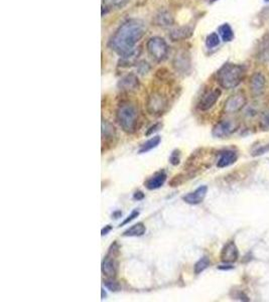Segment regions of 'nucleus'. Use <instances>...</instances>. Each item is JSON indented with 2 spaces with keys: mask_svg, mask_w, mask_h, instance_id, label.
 <instances>
[{
  "mask_svg": "<svg viewBox=\"0 0 269 302\" xmlns=\"http://www.w3.org/2000/svg\"><path fill=\"white\" fill-rule=\"evenodd\" d=\"M139 86V81L134 74H128L120 79L118 82V88L121 91H134Z\"/></svg>",
  "mask_w": 269,
  "mask_h": 302,
  "instance_id": "ddd939ff",
  "label": "nucleus"
},
{
  "mask_svg": "<svg viewBox=\"0 0 269 302\" xmlns=\"http://www.w3.org/2000/svg\"><path fill=\"white\" fill-rule=\"evenodd\" d=\"M267 151H269V144L267 145H265V146H263V147H261V148H259L258 150H256L255 152H254V156H258V155H262V154H264V153H266Z\"/></svg>",
  "mask_w": 269,
  "mask_h": 302,
  "instance_id": "2f4dec72",
  "label": "nucleus"
},
{
  "mask_svg": "<svg viewBox=\"0 0 269 302\" xmlns=\"http://www.w3.org/2000/svg\"><path fill=\"white\" fill-rule=\"evenodd\" d=\"M157 23L159 25H170L172 23V17L170 14L166 12H162L156 16Z\"/></svg>",
  "mask_w": 269,
  "mask_h": 302,
  "instance_id": "393cba45",
  "label": "nucleus"
},
{
  "mask_svg": "<svg viewBox=\"0 0 269 302\" xmlns=\"http://www.w3.org/2000/svg\"><path fill=\"white\" fill-rule=\"evenodd\" d=\"M116 120L124 132L128 134L134 133L139 120L137 107L129 101L121 102L116 111Z\"/></svg>",
  "mask_w": 269,
  "mask_h": 302,
  "instance_id": "7ed1b4c3",
  "label": "nucleus"
},
{
  "mask_svg": "<svg viewBox=\"0 0 269 302\" xmlns=\"http://www.w3.org/2000/svg\"><path fill=\"white\" fill-rule=\"evenodd\" d=\"M118 254H119V246L116 242H114L110 246L107 255L102 261V266H101L102 273L107 278H116L117 276L119 263L116 257L118 256Z\"/></svg>",
  "mask_w": 269,
  "mask_h": 302,
  "instance_id": "20e7f679",
  "label": "nucleus"
},
{
  "mask_svg": "<svg viewBox=\"0 0 269 302\" xmlns=\"http://www.w3.org/2000/svg\"><path fill=\"white\" fill-rule=\"evenodd\" d=\"M219 35L221 36L222 40L225 42L232 41L234 38V31L229 23H223L219 26Z\"/></svg>",
  "mask_w": 269,
  "mask_h": 302,
  "instance_id": "aec40b11",
  "label": "nucleus"
},
{
  "mask_svg": "<svg viewBox=\"0 0 269 302\" xmlns=\"http://www.w3.org/2000/svg\"><path fill=\"white\" fill-rule=\"evenodd\" d=\"M192 34V29L189 27H178L171 31L170 38L172 40H180L189 37Z\"/></svg>",
  "mask_w": 269,
  "mask_h": 302,
  "instance_id": "412c9836",
  "label": "nucleus"
},
{
  "mask_svg": "<svg viewBox=\"0 0 269 302\" xmlns=\"http://www.w3.org/2000/svg\"><path fill=\"white\" fill-rule=\"evenodd\" d=\"M161 128H162V124H161V123H155V124H153L151 127L148 128V130H147V132H146L145 135H146V136L152 135L153 133L159 131Z\"/></svg>",
  "mask_w": 269,
  "mask_h": 302,
  "instance_id": "c756f323",
  "label": "nucleus"
},
{
  "mask_svg": "<svg viewBox=\"0 0 269 302\" xmlns=\"http://www.w3.org/2000/svg\"><path fill=\"white\" fill-rule=\"evenodd\" d=\"M167 108L168 100L163 94L159 92H153L149 95L146 102V110L150 115L160 116L165 113Z\"/></svg>",
  "mask_w": 269,
  "mask_h": 302,
  "instance_id": "39448f33",
  "label": "nucleus"
},
{
  "mask_svg": "<svg viewBox=\"0 0 269 302\" xmlns=\"http://www.w3.org/2000/svg\"><path fill=\"white\" fill-rule=\"evenodd\" d=\"M104 285L107 289H109L112 292H117L121 290V285L115 280V278H108L104 281Z\"/></svg>",
  "mask_w": 269,
  "mask_h": 302,
  "instance_id": "b1692460",
  "label": "nucleus"
},
{
  "mask_svg": "<svg viewBox=\"0 0 269 302\" xmlns=\"http://www.w3.org/2000/svg\"><path fill=\"white\" fill-rule=\"evenodd\" d=\"M173 66L176 71L186 73L190 68V61H188V57L185 54H178L174 59Z\"/></svg>",
  "mask_w": 269,
  "mask_h": 302,
  "instance_id": "6ab92c4d",
  "label": "nucleus"
},
{
  "mask_svg": "<svg viewBox=\"0 0 269 302\" xmlns=\"http://www.w3.org/2000/svg\"><path fill=\"white\" fill-rule=\"evenodd\" d=\"M220 44V36L216 32L210 33L206 38V46L208 49H214Z\"/></svg>",
  "mask_w": 269,
  "mask_h": 302,
  "instance_id": "5701e85b",
  "label": "nucleus"
},
{
  "mask_svg": "<svg viewBox=\"0 0 269 302\" xmlns=\"http://www.w3.org/2000/svg\"><path fill=\"white\" fill-rule=\"evenodd\" d=\"M246 69L244 66L227 63L217 73L219 85L226 90L235 89L244 80Z\"/></svg>",
  "mask_w": 269,
  "mask_h": 302,
  "instance_id": "f03ea898",
  "label": "nucleus"
},
{
  "mask_svg": "<svg viewBox=\"0 0 269 302\" xmlns=\"http://www.w3.org/2000/svg\"><path fill=\"white\" fill-rule=\"evenodd\" d=\"M148 54L157 62L163 61L168 54V47L165 40L159 36L149 38L146 45Z\"/></svg>",
  "mask_w": 269,
  "mask_h": 302,
  "instance_id": "423d86ee",
  "label": "nucleus"
},
{
  "mask_svg": "<svg viewBox=\"0 0 269 302\" xmlns=\"http://www.w3.org/2000/svg\"><path fill=\"white\" fill-rule=\"evenodd\" d=\"M246 104L245 95L242 93H237L232 95L226 101L224 106V111L227 114H232L240 111Z\"/></svg>",
  "mask_w": 269,
  "mask_h": 302,
  "instance_id": "1a4fd4ad",
  "label": "nucleus"
},
{
  "mask_svg": "<svg viewBox=\"0 0 269 302\" xmlns=\"http://www.w3.org/2000/svg\"><path fill=\"white\" fill-rule=\"evenodd\" d=\"M149 70V67H148V64L145 63V62H142L139 64V73L141 74H146Z\"/></svg>",
  "mask_w": 269,
  "mask_h": 302,
  "instance_id": "7c9ffc66",
  "label": "nucleus"
},
{
  "mask_svg": "<svg viewBox=\"0 0 269 302\" xmlns=\"http://www.w3.org/2000/svg\"><path fill=\"white\" fill-rule=\"evenodd\" d=\"M238 159V154L234 150H224L220 153V158L218 159L217 166L219 168L228 167L234 164Z\"/></svg>",
  "mask_w": 269,
  "mask_h": 302,
  "instance_id": "2eb2a0df",
  "label": "nucleus"
},
{
  "mask_svg": "<svg viewBox=\"0 0 269 302\" xmlns=\"http://www.w3.org/2000/svg\"><path fill=\"white\" fill-rule=\"evenodd\" d=\"M208 193V187L207 186H201L196 191L186 195L183 197V201L189 204H199L203 202Z\"/></svg>",
  "mask_w": 269,
  "mask_h": 302,
  "instance_id": "9b49d317",
  "label": "nucleus"
},
{
  "mask_svg": "<svg viewBox=\"0 0 269 302\" xmlns=\"http://www.w3.org/2000/svg\"><path fill=\"white\" fill-rule=\"evenodd\" d=\"M161 141V137L159 135H156V136H153L151 137L150 139H148L147 141H145L139 148L138 150V153L139 154H143V153H147L148 151L156 148L159 143Z\"/></svg>",
  "mask_w": 269,
  "mask_h": 302,
  "instance_id": "f3484780",
  "label": "nucleus"
},
{
  "mask_svg": "<svg viewBox=\"0 0 269 302\" xmlns=\"http://www.w3.org/2000/svg\"><path fill=\"white\" fill-rule=\"evenodd\" d=\"M220 96H221L220 89H213V90L205 92L198 103V108L201 111H207V110L211 109L217 103Z\"/></svg>",
  "mask_w": 269,
  "mask_h": 302,
  "instance_id": "6e6552de",
  "label": "nucleus"
},
{
  "mask_svg": "<svg viewBox=\"0 0 269 302\" xmlns=\"http://www.w3.org/2000/svg\"><path fill=\"white\" fill-rule=\"evenodd\" d=\"M169 162L172 165H177L181 162V151L178 149H174L169 156Z\"/></svg>",
  "mask_w": 269,
  "mask_h": 302,
  "instance_id": "bb28decb",
  "label": "nucleus"
},
{
  "mask_svg": "<svg viewBox=\"0 0 269 302\" xmlns=\"http://www.w3.org/2000/svg\"><path fill=\"white\" fill-rule=\"evenodd\" d=\"M139 215V210H137V209H133L132 211H131V213H130V215H128L124 221H123V223H121L120 224V227L121 226H124V225H127L128 223H130V222H132L133 220H135L137 217Z\"/></svg>",
  "mask_w": 269,
  "mask_h": 302,
  "instance_id": "cd10ccee",
  "label": "nucleus"
},
{
  "mask_svg": "<svg viewBox=\"0 0 269 302\" xmlns=\"http://www.w3.org/2000/svg\"><path fill=\"white\" fill-rule=\"evenodd\" d=\"M121 215H122V212H121L120 210H117V211L113 212V214H112V217H113L114 219H118V218H121Z\"/></svg>",
  "mask_w": 269,
  "mask_h": 302,
  "instance_id": "f704fd0d",
  "label": "nucleus"
},
{
  "mask_svg": "<svg viewBox=\"0 0 269 302\" xmlns=\"http://www.w3.org/2000/svg\"><path fill=\"white\" fill-rule=\"evenodd\" d=\"M111 230H112V227H111L110 225H107V226H105V227L102 229V231H101V235H102V236H105V235H107Z\"/></svg>",
  "mask_w": 269,
  "mask_h": 302,
  "instance_id": "473e14b6",
  "label": "nucleus"
},
{
  "mask_svg": "<svg viewBox=\"0 0 269 302\" xmlns=\"http://www.w3.org/2000/svg\"><path fill=\"white\" fill-rule=\"evenodd\" d=\"M260 126L264 130H269V111L262 115V118L260 120Z\"/></svg>",
  "mask_w": 269,
  "mask_h": 302,
  "instance_id": "c85d7f7f",
  "label": "nucleus"
},
{
  "mask_svg": "<svg viewBox=\"0 0 269 302\" xmlns=\"http://www.w3.org/2000/svg\"><path fill=\"white\" fill-rule=\"evenodd\" d=\"M144 22L140 19H128L115 31L109 41V47L119 56L127 57L136 53L135 46L145 34Z\"/></svg>",
  "mask_w": 269,
  "mask_h": 302,
  "instance_id": "f257e3e1",
  "label": "nucleus"
},
{
  "mask_svg": "<svg viewBox=\"0 0 269 302\" xmlns=\"http://www.w3.org/2000/svg\"><path fill=\"white\" fill-rule=\"evenodd\" d=\"M146 227L143 223H137L130 228H128L124 233L122 234L123 237H141L145 234Z\"/></svg>",
  "mask_w": 269,
  "mask_h": 302,
  "instance_id": "a211bd4d",
  "label": "nucleus"
},
{
  "mask_svg": "<svg viewBox=\"0 0 269 302\" xmlns=\"http://www.w3.org/2000/svg\"><path fill=\"white\" fill-rule=\"evenodd\" d=\"M166 174L164 170H159L150 177L145 183L144 187L149 191H154L161 188L166 181Z\"/></svg>",
  "mask_w": 269,
  "mask_h": 302,
  "instance_id": "f8f14e48",
  "label": "nucleus"
},
{
  "mask_svg": "<svg viewBox=\"0 0 269 302\" xmlns=\"http://www.w3.org/2000/svg\"><path fill=\"white\" fill-rule=\"evenodd\" d=\"M116 136V130L114 126L106 120H102V140L105 143L112 142Z\"/></svg>",
  "mask_w": 269,
  "mask_h": 302,
  "instance_id": "dca6fc26",
  "label": "nucleus"
},
{
  "mask_svg": "<svg viewBox=\"0 0 269 302\" xmlns=\"http://www.w3.org/2000/svg\"><path fill=\"white\" fill-rule=\"evenodd\" d=\"M239 257V252H238V248L236 246V244L233 241L228 242L222 249L221 251V261L223 263L226 264H230V263H234L238 260Z\"/></svg>",
  "mask_w": 269,
  "mask_h": 302,
  "instance_id": "9d476101",
  "label": "nucleus"
},
{
  "mask_svg": "<svg viewBox=\"0 0 269 302\" xmlns=\"http://www.w3.org/2000/svg\"><path fill=\"white\" fill-rule=\"evenodd\" d=\"M106 296H107V294H106L104 288H102V289H101V299H105Z\"/></svg>",
  "mask_w": 269,
  "mask_h": 302,
  "instance_id": "e433bc0d",
  "label": "nucleus"
},
{
  "mask_svg": "<svg viewBox=\"0 0 269 302\" xmlns=\"http://www.w3.org/2000/svg\"><path fill=\"white\" fill-rule=\"evenodd\" d=\"M211 265V261L208 257H203L201 258L196 264H195V267H194V272L195 274L199 275L201 274L202 272H204L209 266Z\"/></svg>",
  "mask_w": 269,
  "mask_h": 302,
  "instance_id": "4be33fe9",
  "label": "nucleus"
},
{
  "mask_svg": "<svg viewBox=\"0 0 269 302\" xmlns=\"http://www.w3.org/2000/svg\"><path fill=\"white\" fill-rule=\"evenodd\" d=\"M239 128V123L235 120H222L218 122L212 129V135L217 138H226L235 133Z\"/></svg>",
  "mask_w": 269,
  "mask_h": 302,
  "instance_id": "0eeeda50",
  "label": "nucleus"
},
{
  "mask_svg": "<svg viewBox=\"0 0 269 302\" xmlns=\"http://www.w3.org/2000/svg\"><path fill=\"white\" fill-rule=\"evenodd\" d=\"M232 268H233L232 266H226V265L224 267L223 266L218 267V269H220V270H229V269H232Z\"/></svg>",
  "mask_w": 269,
  "mask_h": 302,
  "instance_id": "c9c22d12",
  "label": "nucleus"
},
{
  "mask_svg": "<svg viewBox=\"0 0 269 302\" xmlns=\"http://www.w3.org/2000/svg\"><path fill=\"white\" fill-rule=\"evenodd\" d=\"M128 0H103L104 5L107 8H118L122 7Z\"/></svg>",
  "mask_w": 269,
  "mask_h": 302,
  "instance_id": "a878e982",
  "label": "nucleus"
},
{
  "mask_svg": "<svg viewBox=\"0 0 269 302\" xmlns=\"http://www.w3.org/2000/svg\"><path fill=\"white\" fill-rule=\"evenodd\" d=\"M133 199L136 201H141L144 199V194L142 192H136L133 196Z\"/></svg>",
  "mask_w": 269,
  "mask_h": 302,
  "instance_id": "72a5a7b5",
  "label": "nucleus"
},
{
  "mask_svg": "<svg viewBox=\"0 0 269 302\" xmlns=\"http://www.w3.org/2000/svg\"><path fill=\"white\" fill-rule=\"evenodd\" d=\"M264 1H266V2H267V1H269V0H264Z\"/></svg>",
  "mask_w": 269,
  "mask_h": 302,
  "instance_id": "4c0bfd02",
  "label": "nucleus"
},
{
  "mask_svg": "<svg viewBox=\"0 0 269 302\" xmlns=\"http://www.w3.org/2000/svg\"><path fill=\"white\" fill-rule=\"evenodd\" d=\"M265 85H266V80L261 73L257 72L252 76L251 82H250V87H251L252 93L255 96H259L264 92Z\"/></svg>",
  "mask_w": 269,
  "mask_h": 302,
  "instance_id": "4468645a",
  "label": "nucleus"
}]
</instances>
